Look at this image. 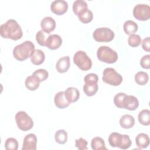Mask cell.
I'll return each instance as SVG.
<instances>
[{
	"instance_id": "8992f818",
	"label": "cell",
	"mask_w": 150,
	"mask_h": 150,
	"mask_svg": "<svg viewBox=\"0 0 150 150\" xmlns=\"http://www.w3.org/2000/svg\"><path fill=\"white\" fill-rule=\"evenodd\" d=\"M15 117L18 127L21 130L26 131L30 130L33 127V121L26 112L23 111H18Z\"/></svg>"
},
{
	"instance_id": "8fae6325",
	"label": "cell",
	"mask_w": 150,
	"mask_h": 150,
	"mask_svg": "<svg viewBox=\"0 0 150 150\" xmlns=\"http://www.w3.org/2000/svg\"><path fill=\"white\" fill-rule=\"evenodd\" d=\"M62 44V38L56 34H53L49 35L46 40V46L49 49L56 50L60 47Z\"/></svg>"
},
{
	"instance_id": "d590c367",
	"label": "cell",
	"mask_w": 150,
	"mask_h": 150,
	"mask_svg": "<svg viewBox=\"0 0 150 150\" xmlns=\"http://www.w3.org/2000/svg\"><path fill=\"white\" fill-rule=\"evenodd\" d=\"M84 81L85 83L96 84L97 83L98 81V76L95 73H89L84 77Z\"/></svg>"
},
{
	"instance_id": "d6986e66",
	"label": "cell",
	"mask_w": 150,
	"mask_h": 150,
	"mask_svg": "<svg viewBox=\"0 0 150 150\" xmlns=\"http://www.w3.org/2000/svg\"><path fill=\"white\" fill-rule=\"evenodd\" d=\"M40 83V81L33 75L27 77L25 81L26 87L31 91L36 90L39 87Z\"/></svg>"
},
{
	"instance_id": "8d00e7d4",
	"label": "cell",
	"mask_w": 150,
	"mask_h": 150,
	"mask_svg": "<svg viewBox=\"0 0 150 150\" xmlns=\"http://www.w3.org/2000/svg\"><path fill=\"white\" fill-rule=\"evenodd\" d=\"M75 146L79 150H86L87 149V141L83 139V138H80L79 139H76L75 141Z\"/></svg>"
},
{
	"instance_id": "4dcf8cb0",
	"label": "cell",
	"mask_w": 150,
	"mask_h": 150,
	"mask_svg": "<svg viewBox=\"0 0 150 150\" xmlns=\"http://www.w3.org/2000/svg\"><path fill=\"white\" fill-rule=\"evenodd\" d=\"M18 148V141L14 138H8L5 142V148L6 150H17Z\"/></svg>"
},
{
	"instance_id": "e575fe53",
	"label": "cell",
	"mask_w": 150,
	"mask_h": 150,
	"mask_svg": "<svg viewBox=\"0 0 150 150\" xmlns=\"http://www.w3.org/2000/svg\"><path fill=\"white\" fill-rule=\"evenodd\" d=\"M126 96L124 93H119L114 97V103L116 107L120 108H123V100Z\"/></svg>"
},
{
	"instance_id": "e0dca14e",
	"label": "cell",
	"mask_w": 150,
	"mask_h": 150,
	"mask_svg": "<svg viewBox=\"0 0 150 150\" xmlns=\"http://www.w3.org/2000/svg\"><path fill=\"white\" fill-rule=\"evenodd\" d=\"M31 62L35 65H40L43 63L45 55L43 51L40 49H35L30 57Z\"/></svg>"
},
{
	"instance_id": "52a82bcc",
	"label": "cell",
	"mask_w": 150,
	"mask_h": 150,
	"mask_svg": "<svg viewBox=\"0 0 150 150\" xmlns=\"http://www.w3.org/2000/svg\"><path fill=\"white\" fill-rule=\"evenodd\" d=\"M93 36L97 42H109L114 39V33L108 28H98L94 31Z\"/></svg>"
},
{
	"instance_id": "83f0119b",
	"label": "cell",
	"mask_w": 150,
	"mask_h": 150,
	"mask_svg": "<svg viewBox=\"0 0 150 150\" xmlns=\"http://www.w3.org/2000/svg\"><path fill=\"white\" fill-rule=\"evenodd\" d=\"M149 80V76L148 74L144 72V71H138L135 75V82L141 86L145 85Z\"/></svg>"
},
{
	"instance_id": "5bb4252c",
	"label": "cell",
	"mask_w": 150,
	"mask_h": 150,
	"mask_svg": "<svg viewBox=\"0 0 150 150\" xmlns=\"http://www.w3.org/2000/svg\"><path fill=\"white\" fill-rule=\"evenodd\" d=\"M54 102L55 105L60 109H63L67 107L70 103L66 98L64 91H59L54 96Z\"/></svg>"
},
{
	"instance_id": "ffe728a7",
	"label": "cell",
	"mask_w": 150,
	"mask_h": 150,
	"mask_svg": "<svg viewBox=\"0 0 150 150\" xmlns=\"http://www.w3.org/2000/svg\"><path fill=\"white\" fill-rule=\"evenodd\" d=\"M120 124L121 127L123 128H131L135 124L134 118L131 115L125 114L121 117L120 120Z\"/></svg>"
},
{
	"instance_id": "836d02e7",
	"label": "cell",
	"mask_w": 150,
	"mask_h": 150,
	"mask_svg": "<svg viewBox=\"0 0 150 150\" xmlns=\"http://www.w3.org/2000/svg\"><path fill=\"white\" fill-rule=\"evenodd\" d=\"M121 134L118 132H112L108 137V142L111 146L117 147Z\"/></svg>"
},
{
	"instance_id": "3957f363",
	"label": "cell",
	"mask_w": 150,
	"mask_h": 150,
	"mask_svg": "<svg viewBox=\"0 0 150 150\" xmlns=\"http://www.w3.org/2000/svg\"><path fill=\"white\" fill-rule=\"evenodd\" d=\"M97 56L100 61L109 64L115 63L118 57L117 53L107 46H101L98 47Z\"/></svg>"
},
{
	"instance_id": "5b68a950",
	"label": "cell",
	"mask_w": 150,
	"mask_h": 150,
	"mask_svg": "<svg viewBox=\"0 0 150 150\" xmlns=\"http://www.w3.org/2000/svg\"><path fill=\"white\" fill-rule=\"evenodd\" d=\"M74 63L81 70L87 71L91 68L92 61L86 53L82 50H79L73 56Z\"/></svg>"
},
{
	"instance_id": "6da1fadb",
	"label": "cell",
	"mask_w": 150,
	"mask_h": 150,
	"mask_svg": "<svg viewBox=\"0 0 150 150\" xmlns=\"http://www.w3.org/2000/svg\"><path fill=\"white\" fill-rule=\"evenodd\" d=\"M0 34L4 38L11 39L13 40L21 39L23 35L21 26L16 21L12 19L1 25Z\"/></svg>"
},
{
	"instance_id": "4316f807",
	"label": "cell",
	"mask_w": 150,
	"mask_h": 150,
	"mask_svg": "<svg viewBox=\"0 0 150 150\" xmlns=\"http://www.w3.org/2000/svg\"><path fill=\"white\" fill-rule=\"evenodd\" d=\"M54 139L59 144H64L67 141V133L64 129H59L54 134Z\"/></svg>"
},
{
	"instance_id": "d4e9b609",
	"label": "cell",
	"mask_w": 150,
	"mask_h": 150,
	"mask_svg": "<svg viewBox=\"0 0 150 150\" xmlns=\"http://www.w3.org/2000/svg\"><path fill=\"white\" fill-rule=\"evenodd\" d=\"M73 11L76 15H78L83 10L88 8L87 4L83 0H76L73 4Z\"/></svg>"
},
{
	"instance_id": "44dd1931",
	"label": "cell",
	"mask_w": 150,
	"mask_h": 150,
	"mask_svg": "<svg viewBox=\"0 0 150 150\" xmlns=\"http://www.w3.org/2000/svg\"><path fill=\"white\" fill-rule=\"evenodd\" d=\"M123 28L125 33L128 35H131L134 34V33L137 31L138 26V25L133 21L128 20L124 22Z\"/></svg>"
},
{
	"instance_id": "ac0fdd59",
	"label": "cell",
	"mask_w": 150,
	"mask_h": 150,
	"mask_svg": "<svg viewBox=\"0 0 150 150\" xmlns=\"http://www.w3.org/2000/svg\"><path fill=\"white\" fill-rule=\"evenodd\" d=\"M135 142L138 148L144 149L149 145V138L146 134L140 133L136 137Z\"/></svg>"
},
{
	"instance_id": "cb8c5ba5",
	"label": "cell",
	"mask_w": 150,
	"mask_h": 150,
	"mask_svg": "<svg viewBox=\"0 0 150 150\" xmlns=\"http://www.w3.org/2000/svg\"><path fill=\"white\" fill-rule=\"evenodd\" d=\"M91 146L94 150H107L104 141L101 137L93 138L91 142Z\"/></svg>"
},
{
	"instance_id": "9a60e30c",
	"label": "cell",
	"mask_w": 150,
	"mask_h": 150,
	"mask_svg": "<svg viewBox=\"0 0 150 150\" xmlns=\"http://www.w3.org/2000/svg\"><path fill=\"white\" fill-rule=\"evenodd\" d=\"M70 66L69 56H64L60 57L57 62L56 64V69L58 72L60 73L66 72Z\"/></svg>"
},
{
	"instance_id": "7402d4cb",
	"label": "cell",
	"mask_w": 150,
	"mask_h": 150,
	"mask_svg": "<svg viewBox=\"0 0 150 150\" xmlns=\"http://www.w3.org/2000/svg\"><path fill=\"white\" fill-rule=\"evenodd\" d=\"M77 16L80 21L83 23H88L90 22L93 18L92 11L88 8L83 10Z\"/></svg>"
},
{
	"instance_id": "9c48e42d",
	"label": "cell",
	"mask_w": 150,
	"mask_h": 150,
	"mask_svg": "<svg viewBox=\"0 0 150 150\" xmlns=\"http://www.w3.org/2000/svg\"><path fill=\"white\" fill-rule=\"evenodd\" d=\"M68 9V4L64 0H56L50 5L51 11L56 15H62L66 13Z\"/></svg>"
},
{
	"instance_id": "30bf717a",
	"label": "cell",
	"mask_w": 150,
	"mask_h": 150,
	"mask_svg": "<svg viewBox=\"0 0 150 150\" xmlns=\"http://www.w3.org/2000/svg\"><path fill=\"white\" fill-rule=\"evenodd\" d=\"M37 144V137L34 134L26 135L24 139L22 149V150H36Z\"/></svg>"
},
{
	"instance_id": "7c38bea8",
	"label": "cell",
	"mask_w": 150,
	"mask_h": 150,
	"mask_svg": "<svg viewBox=\"0 0 150 150\" xmlns=\"http://www.w3.org/2000/svg\"><path fill=\"white\" fill-rule=\"evenodd\" d=\"M138 105L139 101L135 96L126 94L123 100V108L134 111L138 108Z\"/></svg>"
},
{
	"instance_id": "d6a6232c",
	"label": "cell",
	"mask_w": 150,
	"mask_h": 150,
	"mask_svg": "<svg viewBox=\"0 0 150 150\" xmlns=\"http://www.w3.org/2000/svg\"><path fill=\"white\" fill-rule=\"evenodd\" d=\"M32 75L35 76L40 82L46 80L49 76L47 71L44 69H40L35 71Z\"/></svg>"
},
{
	"instance_id": "1f68e13d",
	"label": "cell",
	"mask_w": 150,
	"mask_h": 150,
	"mask_svg": "<svg viewBox=\"0 0 150 150\" xmlns=\"http://www.w3.org/2000/svg\"><path fill=\"white\" fill-rule=\"evenodd\" d=\"M141 38L138 35H131L128 39V43L129 46L132 47H138L141 43Z\"/></svg>"
},
{
	"instance_id": "603a6c76",
	"label": "cell",
	"mask_w": 150,
	"mask_h": 150,
	"mask_svg": "<svg viewBox=\"0 0 150 150\" xmlns=\"http://www.w3.org/2000/svg\"><path fill=\"white\" fill-rule=\"evenodd\" d=\"M138 121L143 125H149L150 124V111L148 109L142 110L138 114Z\"/></svg>"
},
{
	"instance_id": "74e56055",
	"label": "cell",
	"mask_w": 150,
	"mask_h": 150,
	"mask_svg": "<svg viewBox=\"0 0 150 150\" xmlns=\"http://www.w3.org/2000/svg\"><path fill=\"white\" fill-rule=\"evenodd\" d=\"M150 55L146 54L140 60V64L144 69H149L150 68Z\"/></svg>"
},
{
	"instance_id": "277c9868",
	"label": "cell",
	"mask_w": 150,
	"mask_h": 150,
	"mask_svg": "<svg viewBox=\"0 0 150 150\" xmlns=\"http://www.w3.org/2000/svg\"><path fill=\"white\" fill-rule=\"evenodd\" d=\"M102 79L104 83L114 86H119L122 81V76L111 67H107L104 70Z\"/></svg>"
},
{
	"instance_id": "7a4b0ae2",
	"label": "cell",
	"mask_w": 150,
	"mask_h": 150,
	"mask_svg": "<svg viewBox=\"0 0 150 150\" xmlns=\"http://www.w3.org/2000/svg\"><path fill=\"white\" fill-rule=\"evenodd\" d=\"M35 50V45L33 42L26 40L13 48V56L16 60L23 61L30 57Z\"/></svg>"
},
{
	"instance_id": "f1b7e54d",
	"label": "cell",
	"mask_w": 150,
	"mask_h": 150,
	"mask_svg": "<svg viewBox=\"0 0 150 150\" xmlns=\"http://www.w3.org/2000/svg\"><path fill=\"white\" fill-rule=\"evenodd\" d=\"M50 33H47L42 30L38 31L36 35V40L37 42L43 46H46V40L49 36Z\"/></svg>"
},
{
	"instance_id": "f546056e",
	"label": "cell",
	"mask_w": 150,
	"mask_h": 150,
	"mask_svg": "<svg viewBox=\"0 0 150 150\" xmlns=\"http://www.w3.org/2000/svg\"><path fill=\"white\" fill-rule=\"evenodd\" d=\"M132 144L131 140L128 135L122 134L118 148L122 149H127L130 147Z\"/></svg>"
},
{
	"instance_id": "484cf974",
	"label": "cell",
	"mask_w": 150,
	"mask_h": 150,
	"mask_svg": "<svg viewBox=\"0 0 150 150\" xmlns=\"http://www.w3.org/2000/svg\"><path fill=\"white\" fill-rule=\"evenodd\" d=\"M98 89V84L85 83L83 86V91L87 96H93L97 92Z\"/></svg>"
},
{
	"instance_id": "f35d334b",
	"label": "cell",
	"mask_w": 150,
	"mask_h": 150,
	"mask_svg": "<svg viewBox=\"0 0 150 150\" xmlns=\"http://www.w3.org/2000/svg\"><path fill=\"white\" fill-rule=\"evenodd\" d=\"M142 47L144 50L147 52H150V38L147 37L143 39L142 42Z\"/></svg>"
},
{
	"instance_id": "2e32d148",
	"label": "cell",
	"mask_w": 150,
	"mask_h": 150,
	"mask_svg": "<svg viewBox=\"0 0 150 150\" xmlns=\"http://www.w3.org/2000/svg\"><path fill=\"white\" fill-rule=\"evenodd\" d=\"M67 101L70 103L77 101L80 97V93L77 88L73 87H68L64 91Z\"/></svg>"
},
{
	"instance_id": "4fadbf2b",
	"label": "cell",
	"mask_w": 150,
	"mask_h": 150,
	"mask_svg": "<svg viewBox=\"0 0 150 150\" xmlns=\"http://www.w3.org/2000/svg\"><path fill=\"white\" fill-rule=\"evenodd\" d=\"M40 26L42 30L47 33H50L54 30L56 28V22L53 18L46 16L42 19Z\"/></svg>"
},
{
	"instance_id": "ba28073f",
	"label": "cell",
	"mask_w": 150,
	"mask_h": 150,
	"mask_svg": "<svg viewBox=\"0 0 150 150\" xmlns=\"http://www.w3.org/2000/svg\"><path fill=\"white\" fill-rule=\"evenodd\" d=\"M133 15L139 21H147L150 18V7L146 4H137L133 9Z\"/></svg>"
}]
</instances>
